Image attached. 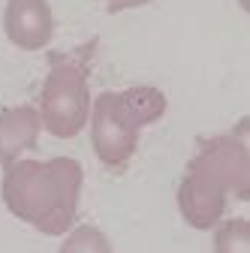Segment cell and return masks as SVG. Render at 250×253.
I'll list each match as a JSON object with an SVG mask.
<instances>
[{"label": "cell", "mask_w": 250, "mask_h": 253, "mask_svg": "<svg viewBox=\"0 0 250 253\" xmlns=\"http://www.w3.org/2000/svg\"><path fill=\"white\" fill-rule=\"evenodd\" d=\"M247 190H250V154L241 121L235 133L199 139V151L187 163L178 184L181 217L193 229H211L223 220L229 196L244 202Z\"/></svg>", "instance_id": "6da1fadb"}, {"label": "cell", "mask_w": 250, "mask_h": 253, "mask_svg": "<svg viewBox=\"0 0 250 253\" xmlns=\"http://www.w3.org/2000/svg\"><path fill=\"white\" fill-rule=\"evenodd\" d=\"M82 178V166L73 157L15 160L3 172L0 196L9 214L40 229L42 235H64L70 232L79 211Z\"/></svg>", "instance_id": "7a4b0ae2"}, {"label": "cell", "mask_w": 250, "mask_h": 253, "mask_svg": "<svg viewBox=\"0 0 250 253\" xmlns=\"http://www.w3.org/2000/svg\"><path fill=\"white\" fill-rule=\"evenodd\" d=\"M166 115V97L160 87L136 84L127 90H106L90 109V145L97 160L124 172L139 148L142 126L157 124Z\"/></svg>", "instance_id": "3957f363"}, {"label": "cell", "mask_w": 250, "mask_h": 253, "mask_svg": "<svg viewBox=\"0 0 250 253\" xmlns=\"http://www.w3.org/2000/svg\"><path fill=\"white\" fill-rule=\"evenodd\" d=\"M97 51V40H87L76 51H54L48 57V76L40 90V121L57 139H73L90 115L87 73Z\"/></svg>", "instance_id": "277c9868"}, {"label": "cell", "mask_w": 250, "mask_h": 253, "mask_svg": "<svg viewBox=\"0 0 250 253\" xmlns=\"http://www.w3.org/2000/svg\"><path fill=\"white\" fill-rule=\"evenodd\" d=\"M3 30L21 51L45 48L54 37V15L48 0H9L3 9Z\"/></svg>", "instance_id": "5b68a950"}, {"label": "cell", "mask_w": 250, "mask_h": 253, "mask_svg": "<svg viewBox=\"0 0 250 253\" xmlns=\"http://www.w3.org/2000/svg\"><path fill=\"white\" fill-rule=\"evenodd\" d=\"M40 112L34 106H12L0 112V166H12L18 157L37 148Z\"/></svg>", "instance_id": "8992f818"}, {"label": "cell", "mask_w": 250, "mask_h": 253, "mask_svg": "<svg viewBox=\"0 0 250 253\" xmlns=\"http://www.w3.org/2000/svg\"><path fill=\"white\" fill-rule=\"evenodd\" d=\"M214 253H250V223L244 217H232L226 223H217Z\"/></svg>", "instance_id": "52a82bcc"}, {"label": "cell", "mask_w": 250, "mask_h": 253, "mask_svg": "<svg viewBox=\"0 0 250 253\" xmlns=\"http://www.w3.org/2000/svg\"><path fill=\"white\" fill-rule=\"evenodd\" d=\"M60 253H112V244H109L103 229L90 226V223H82L67 235Z\"/></svg>", "instance_id": "ba28073f"}, {"label": "cell", "mask_w": 250, "mask_h": 253, "mask_svg": "<svg viewBox=\"0 0 250 253\" xmlns=\"http://www.w3.org/2000/svg\"><path fill=\"white\" fill-rule=\"evenodd\" d=\"M106 3V12H124V9H139V6H148L151 0H103Z\"/></svg>", "instance_id": "9c48e42d"}]
</instances>
